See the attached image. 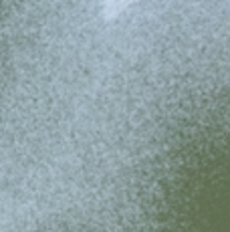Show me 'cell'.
Here are the masks:
<instances>
[{"label":"cell","mask_w":230,"mask_h":232,"mask_svg":"<svg viewBox=\"0 0 230 232\" xmlns=\"http://www.w3.org/2000/svg\"><path fill=\"white\" fill-rule=\"evenodd\" d=\"M0 232H148L127 216L81 198H55L0 226Z\"/></svg>","instance_id":"obj_2"},{"label":"cell","mask_w":230,"mask_h":232,"mask_svg":"<svg viewBox=\"0 0 230 232\" xmlns=\"http://www.w3.org/2000/svg\"><path fill=\"white\" fill-rule=\"evenodd\" d=\"M105 30L101 0H0V226L67 182Z\"/></svg>","instance_id":"obj_1"}]
</instances>
